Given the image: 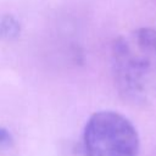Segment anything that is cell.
Instances as JSON below:
<instances>
[{
	"label": "cell",
	"mask_w": 156,
	"mask_h": 156,
	"mask_svg": "<svg viewBox=\"0 0 156 156\" xmlns=\"http://www.w3.org/2000/svg\"><path fill=\"white\" fill-rule=\"evenodd\" d=\"M113 69L117 87L127 99H156V29L139 28L113 44Z\"/></svg>",
	"instance_id": "6da1fadb"
},
{
	"label": "cell",
	"mask_w": 156,
	"mask_h": 156,
	"mask_svg": "<svg viewBox=\"0 0 156 156\" xmlns=\"http://www.w3.org/2000/svg\"><path fill=\"white\" fill-rule=\"evenodd\" d=\"M85 156H138L139 136L132 122L116 111H99L88 119Z\"/></svg>",
	"instance_id": "7a4b0ae2"
},
{
	"label": "cell",
	"mask_w": 156,
	"mask_h": 156,
	"mask_svg": "<svg viewBox=\"0 0 156 156\" xmlns=\"http://www.w3.org/2000/svg\"><path fill=\"white\" fill-rule=\"evenodd\" d=\"M20 23L12 16H5L0 20V38L10 40L20 34Z\"/></svg>",
	"instance_id": "3957f363"
},
{
	"label": "cell",
	"mask_w": 156,
	"mask_h": 156,
	"mask_svg": "<svg viewBox=\"0 0 156 156\" xmlns=\"http://www.w3.org/2000/svg\"><path fill=\"white\" fill-rule=\"evenodd\" d=\"M11 144H12V136H11L10 132L7 129L0 127V151L10 147Z\"/></svg>",
	"instance_id": "277c9868"
}]
</instances>
